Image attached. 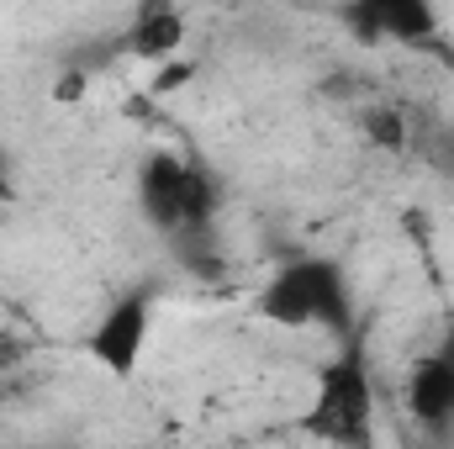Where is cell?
<instances>
[{
    "label": "cell",
    "mask_w": 454,
    "mask_h": 449,
    "mask_svg": "<svg viewBox=\"0 0 454 449\" xmlns=\"http://www.w3.org/2000/svg\"><path fill=\"white\" fill-rule=\"evenodd\" d=\"M359 122H364L370 143H380V148H402L407 143V122H402V112H391V106H375V112H364Z\"/></svg>",
    "instance_id": "obj_8"
},
{
    "label": "cell",
    "mask_w": 454,
    "mask_h": 449,
    "mask_svg": "<svg viewBox=\"0 0 454 449\" xmlns=\"http://www.w3.org/2000/svg\"><path fill=\"white\" fill-rule=\"evenodd\" d=\"M407 407L418 423L428 429H450L454 423V354H434L412 370L407 381Z\"/></svg>",
    "instance_id": "obj_7"
},
{
    "label": "cell",
    "mask_w": 454,
    "mask_h": 449,
    "mask_svg": "<svg viewBox=\"0 0 454 449\" xmlns=\"http://www.w3.org/2000/svg\"><path fill=\"white\" fill-rule=\"evenodd\" d=\"M0 407H5V386H0Z\"/></svg>",
    "instance_id": "obj_13"
},
{
    "label": "cell",
    "mask_w": 454,
    "mask_h": 449,
    "mask_svg": "<svg viewBox=\"0 0 454 449\" xmlns=\"http://www.w3.org/2000/svg\"><path fill=\"white\" fill-rule=\"evenodd\" d=\"M191 80H196V59H185V53H180V59H169V64H159V69H153L148 96H175V91H180V85H191Z\"/></svg>",
    "instance_id": "obj_9"
},
{
    "label": "cell",
    "mask_w": 454,
    "mask_h": 449,
    "mask_svg": "<svg viewBox=\"0 0 454 449\" xmlns=\"http://www.w3.org/2000/svg\"><path fill=\"white\" fill-rule=\"evenodd\" d=\"M307 434L328 449H375V381L359 354H343L317 370Z\"/></svg>",
    "instance_id": "obj_2"
},
{
    "label": "cell",
    "mask_w": 454,
    "mask_h": 449,
    "mask_svg": "<svg viewBox=\"0 0 454 449\" xmlns=\"http://www.w3.org/2000/svg\"><path fill=\"white\" fill-rule=\"evenodd\" d=\"M53 101H85V75L80 69H69V75H59V85H53Z\"/></svg>",
    "instance_id": "obj_11"
},
{
    "label": "cell",
    "mask_w": 454,
    "mask_h": 449,
    "mask_svg": "<svg viewBox=\"0 0 454 449\" xmlns=\"http://www.w3.org/2000/svg\"><path fill=\"white\" fill-rule=\"evenodd\" d=\"M148 338H153V286H132V291H121L112 307L90 323L85 354H90V365H101L112 381H132V375L143 370Z\"/></svg>",
    "instance_id": "obj_4"
},
{
    "label": "cell",
    "mask_w": 454,
    "mask_h": 449,
    "mask_svg": "<svg viewBox=\"0 0 454 449\" xmlns=\"http://www.w3.org/2000/svg\"><path fill=\"white\" fill-rule=\"evenodd\" d=\"M185 37H191V21H185V11H175V5H143L137 16H132V27H127V53L132 59H143V64H169V59H180L185 53Z\"/></svg>",
    "instance_id": "obj_5"
},
{
    "label": "cell",
    "mask_w": 454,
    "mask_h": 449,
    "mask_svg": "<svg viewBox=\"0 0 454 449\" xmlns=\"http://www.w3.org/2000/svg\"><path fill=\"white\" fill-rule=\"evenodd\" d=\"M27 354H32V343H27L21 334H0V386L27 365Z\"/></svg>",
    "instance_id": "obj_10"
},
{
    "label": "cell",
    "mask_w": 454,
    "mask_h": 449,
    "mask_svg": "<svg viewBox=\"0 0 454 449\" xmlns=\"http://www.w3.org/2000/svg\"><path fill=\"white\" fill-rule=\"evenodd\" d=\"M0 191H5V159H0Z\"/></svg>",
    "instance_id": "obj_12"
},
{
    "label": "cell",
    "mask_w": 454,
    "mask_h": 449,
    "mask_svg": "<svg viewBox=\"0 0 454 449\" xmlns=\"http://www.w3.org/2000/svg\"><path fill=\"white\" fill-rule=\"evenodd\" d=\"M137 201H143V217L159 232H196L212 223L217 191L196 164H185L175 154H153L137 175Z\"/></svg>",
    "instance_id": "obj_3"
},
{
    "label": "cell",
    "mask_w": 454,
    "mask_h": 449,
    "mask_svg": "<svg viewBox=\"0 0 454 449\" xmlns=\"http://www.w3.org/2000/svg\"><path fill=\"white\" fill-rule=\"evenodd\" d=\"M354 27H364L375 43H423L439 32V11L434 5H418V0H380V5H364L348 16Z\"/></svg>",
    "instance_id": "obj_6"
},
{
    "label": "cell",
    "mask_w": 454,
    "mask_h": 449,
    "mask_svg": "<svg viewBox=\"0 0 454 449\" xmlns=\"http://www.w3.org/2000/svg\"><path fill=\"white\" fill-rule=\"evenodd\" d=\"M254 312L286 334L301 328H323V334H343L354 318V296H348V275L339 259L328 254H296L280 259L264 286L254 291Z\"/></svg>",
    "instance_id": "obj_1"
}]
</instances>
